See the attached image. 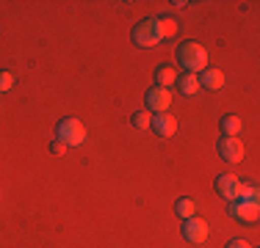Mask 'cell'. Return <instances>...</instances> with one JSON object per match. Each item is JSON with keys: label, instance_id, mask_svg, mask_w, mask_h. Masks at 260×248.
<instances>
[{"label": "cell", "instance_id": "1", "mask_svg": "<svg viewBox=\"0 0 260 248\" xmlns=\"http://www.w3.org/2000/svg\"><path fill=\"white\" fill-rule=\"evenodd\" d=\"M175 55H177V64L191 74H200L202 69H208V50L200 42H183V45H177Z\"/></svg>", "mask_w": 260, "mask_h": 248}, {"label": "cell", "instance_id": "2", "mask_svg": "<svg viewBox=\"0 0 260 248\" xmlns=\"http://www.w3.org/2000/svg\"><path fill=\"white\" fill-rule=\"evenodd\" d=\"M130 39H133L136 47H155L164 42L158 28V17H144L141 22H136V28L130 30Z\"/></svg>", "mask_w": 260, "mask_h": 248}, {"label": "cell", "instance_id": "3", "mask_svg": "<svg viewBox=\"0 0 260 248\" xmlns=\"http://www.w3.org/2000/svg\"><path fill=\"white\" fill-rule=\"evenodd\" d=\"M55 141H61L67 146H80L86 141V124L80 119H72V116L61 119L55 124Z\"/></svg>", "mask_w": 260, "mask_h": 248}, {"label": "cell", "instance_id": "4", "mask_svg": "<svg viewBox=\"0 0 260 248\" xmlns=\"http://www.w3.org/2000/svg\"><path fill=\"white\" fill-rule=\"evenodd\" d=\"M180 232H183V240L185 243H191V245H202L208 240V234H210V229H208V221L205 218H185L183 221V226H180Z\"/></svg>", "mask_w": 260, "mask_h": 248}, {"label": "cell", "instance_id": "5", "mask_svg": "<svg viewBox=\"0 0 260 248\" xmlns=\"http://www.w3.org/2000/svg\"><path fill=\"white\" fill-rule=\"evenodd\" d=\"M227 213H230V218L241 221V223H255L260 218V204L246 201V198H235V201L227 204Z\"/></svg>", "mask_w": 260, "mask_h": 248}, {"label": "cell", "instance_id": "6", "mask_svg": "<svg viewBox=\"0 0 260 248\" xmlns=\"http://www.w3.org/2000/svg\"><path fill=\"white\" fill-rule=\"evenodd\" d=\"M144 105H147V113H166L172 105V94L169 89H158V86H152L150 91L144 94Z\"/></svg>", "mask_w": 260, "mask_h": 248}, {"label": "cell", "instance_id": "7", "mask_svg": "<svg viewBox=\"0 0 260 248\" xmlns=\"http://www.w3.org/2000/svg\"><path fill=\"white\" fill-rule=\"evenodd\" d=\"M241 179L235 177V174H219V177H216V193H219L221 198H227V201H235V198L241 196Z\"/></svg>", "mask_w": 260, "mask_h": 248}, {"label": "cell", "instance_id": "8", "mask_svg": "<svg viewBox=\"0 0 260 248\" xmlns=\"http://www.w3.org/2000/svg\"><path fill=\"white\" fill-rule=\"evenodd\" d=\"M216 149H219L221 160H227V163H238V160L244 157V144H241L238 138H224V135H221Z\"/></svg>", "mask_w": 260, "mask_h": 248}, {"label": "cell", "instance_id": "9", "mask_svg": "<svg viewBox=\"0 0 260 248\" xmlns=\"http://www.w3.org/2000/svg\"><path fill=\"white\" fill-rule=\"evenodd\" d=\"M150 127L155 130L158 138H172V135L177 133V119H175V116H169V113H158V116H152Z\"/></svg>", "mask_w": 260, "mask_h": 248}, {"label": "cell", "instance_id": "10", "mask_svg": "<svg viewBox=\"0 0 260 248\" xmlns=\"http://www.w3.org/2000/svg\"><path fill=\"white\" fill-rule=\"evenodd\" d=\"M200 89H208V91H219L221 86H224V74H221V69H202L200 74Z\"/></svg>", "mask_w": 260, "mask_h": 248}, {"label": "cell", "instance_id": "11", "mask_svg": "<svg viewBox=\"0 0 260 248\" xmlns=\"http://www.w3.org/2000/svg\"><path fill=\"white\" fill-rule=\"evenodd\" d=\"M177 91H180L183 97H197L200 94V77L191 74V72L177 74Z\"/></svg>", "mask_w": 260, "mask_h": 248}, {"label": "cell", "instance_id": "12", "mask_svg": "<svg viewBox=\"0 0 260 248\" xmlns=\"http://www.w3.org/2000/svg\"><path fill=\"white\" fill-rule=\"evenodd\" d=\"M172 83H177V69H175V66H169V64L158 66V69H155V86H158V89H169Z\"/></svg>", "mask_w": 260, "mask_h": 248}, {"label": "cell", "instance_id": "13", "mask_svg": "<svg viewBox=\"0 0 260 248\" xmlns=\"http://www.w3.org/2000/svg\"><path fill=\"white\" fill-rule=\"evenodd\" d=\"M158 28H160V36H164V39H175V36L183 30L180 22H177L175 17H169V14L158 17Z\"/></svg>", "mask_w": 260, "mask_h": 248}, {"label": "cell", "instance_id": "14", "mask_svg": "<svg viewBox=\"0 0 260 248\" xmlns=\"http://www.w3.org/2000/svg\"><path fill=\"white\" fill-rule=\"evenodd\" d=\"M219 130H221V135L224 138H235V135L241 133V119L235 113H227V116H221V121H219Z\"/></svg>", "mask_w": 260, "mask_h": 248}, {"label": "cell", "instance_id": "15", "mask_svg": "<svg viewBox=\"0 0 260 248\" xmlns=\"http://www.w3.org/2000/svg\"><path fill=\"white\" fill-rule=\"evenodd\" d=\"M175 215L177 218H194L197 215V201L191 196H183V198H177V204H175Z\"/></svg>", "mask_w": 260, "mask_h": 248}, {"label": "cell", "instance_id": "16", "mask_svg": "<svg viewBox=\"0 0 260 248\" xmlns=\"http://www.w3.org/2000/svg\"><path fill=\"white\" fill-rule=\"evenodd\" d=\"M130 124H133L136 130H150V124H152V116L147 113V110H136V113L130 116Z\"/></svg>", "mask_w": 260, "mask_h": 248}, {"label": "cell", "instance_id": "17", "mask_svg": "<svg viewBox=\"0 0 260 248\" xmlns=\"http://www.w3.org/2000/svg\"><path fill=\"white\" fill-rule=\"evenodd\" d=\"M11 89H14V74L9 69H0V94H6Z\"/></svg>", "mask_w": 260, "mask_h": 248}, {"label": "cell", "instance_id": "18", "mask_svg": "<svg viewBox=\"0 0 260 248\" xmlns=\"http://www.w3.org/2000/svg\"><path fill=\"white\" fill-rule=\"evenodd\" d=\"M67 149H70V146L61 144V141H53V144H50V152L53 154H67Z\"/></svg>", "mask_w": 260, "mask_h": 248}, {"label": "cell", "instance_id": "19", "mask_svg": "<svg viewBox=\"0 0 260 248\" xmlns=\"http://www.w3.org/2000/svg\"><path fill=\"white\" fill-rule=\"evenodd\" d=\"M224 248H252L249 243H246L244 237H235V240H230V243H227Z\"/></svg>", "mask_w": 260, "mask_h": 248}]
</instances>
